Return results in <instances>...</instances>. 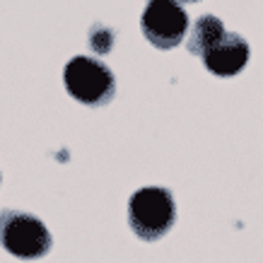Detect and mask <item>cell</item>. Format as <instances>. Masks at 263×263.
<instances>
[{
    "label": "cell",
    "instance_id": "obj_5",
    "mask_svg": "<svg viewBox=\"0 0 263 263\" xmlns=\"http://www.w3.org/2000/svg\"><path fill=\"white\" fill-rule=\"evenodd\" d=\"M249 63V44L239 34L227 32L215 46L203 56V65L213 75L220 78H232L237 72L244 70V65Z\"/></svg>",
    "mask_w": 263,
    "mask_h": 263
},
{
    "label": "cell",
    "instance_id": "obj_2",
    "mask_svg": "<svg viewBox=\"0 0 263 263\" xmlns=\"http://www.w3.org/2000/svg\"><path fill=\"white\" fill-rule=\"evenodd\" d=\"M51 232L36 215L0 210V247L22 261H36L51 251Z\"/></svg>",
    "mask_w": 263,
    "mask_h": 263
},
{
    "label": "cell",
    "instance_id": "obj_8",
    "mask_svg": "<svg viewBox=\"0 0 263 263\" xmlns=\"http://www.w3.org/2000/svg\"><path fill=\"white\" fill-rule=\"evenodd\" d=\"M179 3H181V5H183V3H198V0H179Z\"/></svg>",
    "mask_w": 263,
    "mask_h": 263
},
{
    "label": "cell",
    "instance_id": "obj_3",
    "mask_svg": "<svg viewBox=\"0 0 263 263\" xmlns=\"http://www.w3.org/2000/svg\"><path fill=\"white\" fill-rule=\"evenodd\" d=\"M68 95L85 106H106L116 95L114 72L97 58L75 56L63 70Z\"/></svg>",
    "mask_w": 263,
    "mask_h": 263
},
{
    "label": "cell",
    "instance_id": "obj_6",
    "mask_svg": "<svg viewBox=\"0 0 263 263\" xmlns=\"http://www.w3.org/2000/svg\"><path fill=\"white\" fill-rule=\"evenodd\" d=\"M227 29H224V24L220 17L215 15H203L198 17L193 27L189 29V41H186V48L191 51L193 56L203 58L210 51V48L215 46L217 41L222 39Z\"/></svg>",
    "mask_w": 263,
    "mask_h": 263
},
{
    "label": "cell",
    "instance_id": "obj_1",
    "mask_svg": "<svg viewBox=\"0 0 263 263\" xmlns=\"http://www.w3.org/2000/svg\"><path fill=\"white\" fill-rule=\"evenodd\" d=\"M176 222V205L167 189L145 186L128 200V224L143 241H157Z\"/></svg>",
    "mask_w": 263,
    "mask_h": 263
},
{
    "label": "cell",
    "instance_id": "obj_4",
    "mask_svg": "<svg viewBox=\"0 0 263 263\" xmlns=\"http://www.w3.org/2000/svg\"><path fill=\"white\" fill-rule=\"evenodd\" d=\"M145 39L157 48H174L189 34V15L179 0H147L140 17Z\"/></svg>",
    "mask_w": 263,
    "mask_h": 263
},
{
    "label": "cell",
    "instance_id": "obj_7",
    "mask_svg": "<svg viewBox=\"0 0 263 263\" xmlns=\"http://www.w3.org/2000/svg\"><path fill=\"white\" fill-rule=\"evenodd\" d=\"M87 44L95 53H109L114 46V32L111 27H104V24H95L87 34Z\"/></svg>",
    "mask_w": 263,
    "mask_h": 263
}]
</instances>
